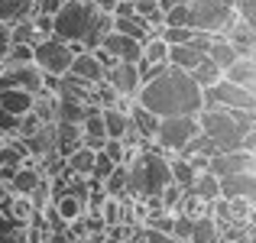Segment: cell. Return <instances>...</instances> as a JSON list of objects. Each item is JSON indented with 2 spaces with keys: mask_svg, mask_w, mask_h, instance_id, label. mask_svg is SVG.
Returning a JSON list of instances; mask_svg holds the SVG:
<instances>
[{
  "mask_svg": "<svg viewBox=\"0 0 256 243\" xmlns=\"http://www.w3.org/2000/svg\"><path fill=\"white\" fill-rule=\"evenodd\" d=\"M198 126L218 150H240V136L246 133L237 126V120H234V114L227 107H201Z\"/></svg>",
  "mask_w": 256,
  "mask_h": 243,
  "instance_id": "cell-3",
  "label": "cell"
},
{
  "mask_svg": "<svg viewBox=\"0 0 256 243\" xmlns=\"http://www.w3.org/2000/svg\"><path fill=\"white\" fill-rule=\"evenodd\" d=\"M204 56H208V58H211V62H214V65H218V68H220V72H224V68H227V65H230V62H234V58H237V49H234V46H230V42H227V39H224V36H214V39H211V46H208V52H204Z\"/></svg>",
  "mask_w": 256,
  "mask_h": 243,
  "instance_id": "cell-24",
  "label": "cell"
},
{
  "mask_svg": "<svg viewBox=\"0 0 256 243\" xmlns=\"http://www.w3.org/2000/svg\"><path fill=\"white\" fill-rule=\"evenodd\" d=\"M220 198H256V172H237L218 178Z\"/></svg>",
  "mask_w": 256,
  "mask_h": 243,
  "instance_id": "cell-13",
  "label": "cell"
},
{
  "mask_svg": "<svg viewBox=\"0 0 256 243\" xmlns=\"http://www.w3.org/2000/svg\"><path fill=\"white\" fill-rule=\"evenodd\" d=\"M68 75L82 78V81H88V84H98V81H104V65L98 62V56H94L91 49H78L75 56H72Z\"/></svg>",
  "mask_w": 256,
  "mask_h": 243,
  "instance_id": "cell-12",
  "label": "cell"
},
{
  "mask_svg": "<svg viewBox=\"0 0 256 243\" xmlns=\"http://www.w3.org/2000/svg\"><path fill=\"white\" fill-rule=\"evenodd\" d=\"M32 98H36V94L26 91V88H0V107H4L6 114H13V117H20V114L30 110Z\"/></svg>",
  "mask_w": 256,
  "mask_h": 243,
  "instance_id": "cell-19",
  "label": "cell"
},
{
  "mask_svg": "<svg viewBox=\"0 0 256 243\" xmlns=\"http://www.w3.org/2000/svg\"><path fill=\"white\" fill-rule=\"evenodd\" d=\"M220 78L234 81V84H244V88H253V91H256V62H253V56H237L224 72H220Z\"/></svg>",
  "mask_w": 256,
  "mask_h": 243,
  "instance_id": "cell-15",
  "label": "cell"
},
{
  "mask_svg": "<svg viewBox=\"0 0 256 243\" xmlns=\"http://www.w3.org/2000/svg\"><path fill=\"white\" fill-rule=\"evenodd\" d=\"M91 107H98V104H84V100H72V98H56L52 124H56V120H62V124H82Z\"/></svg>",
  "mask_w": 256,
  "mask_h": 243,
  "instance_id": "cell-20",
  "label": "cell"
},
{
  "mask_svg": "<svg viewBox=\"0 0 256 243\" xmlns=\"http://www.w3.org/2000/svg\"><path fill=\"white\" fill-rule=\"evenodd\" d=\"M100 188H104L107 194H124L126 192V166L124 162H117V166L110 168V175L100 182Z\"/></svg>",
  "mask_w": 256,
  "mask_h": 243,
  "instance_id": "cell-29",
  "label": "cell"
},
{
  "mask_svg": "<svg viewBox=\"0 0 256 243\" xmlns=\"http://www.w3.org/2000/svg\"><path fill=\"white\" fill-rule=\"evenodd\" d=\"M201 107H227V110H234V107H250V110H256V91L220 78L218 84L201 91Z\"/></svg>",
  "mask_w": 256,
  "mask_h": 243,
  "instance_id": "cell-7",
  "label": "cell"
},
{
  "mask_svg": "<svg viewBox=\"0 0 256 243\" xmlns=\"http://www.w3.org/2000/svg\"><path fill=\"white\" fill-rule=\"evenodd\" d=\"M98 46L110 58H117V62H140V56H143V42L133 39V36H126V32H117V30L104 32Z\"/></svg>",
  "mask_w": 256,
  "mask_h": 243,
  "instance_id": "cell-10",
  "label": "cell"
},
{
  "mask_svg": "<svg viewBox=\"0 0 256 243\" xmlns=\"http://www.w3.org/2000/svg\"><path fill=\"white\" fill-rule=\"evenodd\" d=\"M42 178V172H39L32 162H23V166H16L10 172V178H6V188L10 192H16V194H30L32 188H36V182Z\"/></svg>",
  "mask_w": 256,
  "mask_h": 243,
  "instance_id": "cell-18",
  "label": "cell"
},
{
  "mask_svg": "<svg viewBox=\"0 0 256 243\" xmlns=\"http://www.w3.org/2000/svg\"><path fill=\"white\" fill-rule=\"evenodd\" d=\"M166 56H169V42H166L162 36H146L143 39V56L140 58H146V62H166Z\"/></svg>",
  "mask_w": 256,
  "mask_h": 243,
  "instance_id": "cell-28",
  "label": "cell"
},
{
  "mask_svg": "<svg viewBox=\"0 0 256 243\" xmlns=\"http://www.w3.org/2000/svg\"><path fill=\"white\" fill-rule=\"evenodd\" d=\"M240 150H246V152H256V130H246L244 136H240Z\"/></svg>",
  "mask_w": 256,
  "mask_h": 243,
  "instance_id": "cell-33",
  "label": "cell"
},
{
  "mask_svg": "<svg viewBox=\"0 0 256 243\" xmlns=\"http://www.w3.org/2000/svg\"><path fill=\"white\" fill-rule=\"evenodd\" d=\"M188 75H192V81L201 88V91H204V88H211V84H218V81H220V68H218V65H214L211 58L204 56V58H201V62L194 65L192 72H188Z\"/></svg>",
  "mask_w": 256,
  "mask_h": 243,
  "instance_id": "cell-26",
  "label": "cell"
},
{
  "mask_svg": "<svg viewBox=\"0 0 256 243\" xmlns=\"http://www.w3.org/2000/svg\"><path fill=\"white\" fill-rule=\"evenodd\" d=\"M192 243H218V224H214L211 214H201V218L192 220V234H188Z\"/></svg>",
  "mask_w": 256,
  "mask_h": 243,
  "instance_id": "cell-25",
  "label": "cell"
},
{
  "mask_svg": "<svg viewBox=\"0 0 256 243\" xmlns=\"http://www.w3.org/2000/svg\"><path fill=\"white\" fill-rule=\"evenodd\" d=\"M230 20H234V6L220 4V0H192L188 4V26L192 30H204L220 36Z\"/></svg>",
  "mask_w": 256,
  "mask_h": 243,
  "instance_id": "cell-6",
  "label": "cell"
},
{
  "mask_svg": "<svg viewBox=\"0 0 256 243\" xmlns=\"http://www.w3.org/2000/svg\"><path fill=\"white\" fill-rule=\"evenodd\" d=\"M234 13H237L240 20H246V23L256 26V0H234Z\"/></svg>",
  "mask_w": 256,
  "mask_h": 243,
  "instance_id": "cell-32",
  "label": "cell"
},
{
  "mask_svg": "<svg viewBox=\"0 0 256 243\" xmlns=\"http://www.w3.org/2000/svg\"><path fill=\"white\" fill-rule=\"evenodd\" d=\"M185 192L198 194V198H204V201L218 198V194H220V188H218V175H214V172H208V168H204V172H194L192 185H188Z\"/></svg>",
  "mask_w": 256,
  "mask_h": 243,
  "instance_id": "cell-23",
  "label": "cell"
},
{
  "mask_svg": "<svg viewBox=\"0 0 256 243\" xmlns=\"http://www.w3.org/2000/svg\"><path fill=\"white\" fill-rule=\"evenodd\" d=\"M6 46H10V23H0V58H4Z\"/></svg>",
  "mask_w": 256,
  "mask_h": 243,
  "instance_id": "cell-34",
  "label": "cell"
},
{
  "mask_svg": "<svg viewBox=\"0 0 256 243\" xmlns=\"http://www.w3.org/2000/svg\"><path fill=\"white\" fill-rule=\"evenodd\" d=\"M91 20H94L91 0H62V6L52 13V36L65 39V42H82Z\"/></svg>",
  "mask_w": 256,
  "mask_h": 243,
  "instance_id": "cell-2",
  "label": "cell"
},
{
  "mask_svg": "<svg viewBox=\"0 0 256 243\" xmlns=\"http://www.w3.org/2000/svg\"><path fill=\"white\" fill-rule=\"evenodd\" d=\"M198 114H172V117H159V126L152 133V143L169 156V152H178L188 140L198 133Z\"/></svg>",
  "mask_w": 256,
  "mask_h": 243,
  "instance_id": "cell-5",
  "label": "cell"
},
{
  "mask_svg": "<svg viewBox=\"0 0 256 243\" xmlns=\"http://www.w3.org/2000/svg\"><path fill=\"white\" fill-rule=\"evenodd\" d=\"M136 100L150 107L156 117H172V114H198L201 110V88L192 81V75L182 68H169L162 75L140 84Z\"/></svg>",
  "mask_w": 256,
  "mask_h": 243,
  "instance_id": "cell-1",
  "label": "cell"
},
{
  "mask_svg": "<svg viewBox=\"0 0 256 243\" xmlns=\"http://www.w3.org/2000/svg\"><path fill=\"white\" fill-rule=\"evenodd\" d=\"M201 58H204V49H198L194 42H175V46H169L166 62L175 65V68H182V72H192Z\"/></svg>",
  "mask_w": 256,
  "mask_h": 243,
  "instance_id": "cell-16",
  "label": "cell"
},
{
  "mask_svg": "<svg viewBox=\"0 0 256 243\" xmlns=\"http://www.w3.org/2000/svg\"><path fill=\"white\" fill-rule=\"evenodd\" d=\"M52 136H56V152H58V156H68L72 150L82 146V126L56 120V124H52Z\"/></svg>",
  "mask_w": 256,
  "mask_h": 243,
  "instance_id": "cell-17",
  "label": "cell"
},
{
  "mask_svg": "<svg viewBox=\"0 0 256 243\" xmlns=\"http://www.w3.org/2000/svg\"><path fill=\"white\" fill-rule=\"evenodd\" d=\"M234 224H253L256 220V198H227Z\"/></svg>",
  "mask_w": 256,
  "mask_h": 243,
  "instance_id": "cell-27",
  "label": "cell"
},
{
  "mask_svg": "<svg viewBox=\"0 0 256 243\" xmlns=\"http://www.w3.org/2000/svg\"><path fill=\"white\" fill-rule=\"evenodd\" d=\"M208 172L220 175H237V172H256V152L246 150H218L208 156Z\"/></svg>",
  "mask_w": 256,
  "mask_h": 243,
  "instance_id": "cell-8",
  "label": "cell"
},
{
  "mask_svg": "<svg viewBox=\"0 0 256 243\" xmlns=\"http://www.w3.org/2000/svg\"><path fill=\"white\" fill-rule=\"evenodd\" d=\"M78 49H84L82 42H65L58 36H42L36 46H32V62H36L39 72L46 75H65L72 65V56Z\"/></svg>",
  "mask_w": 256,
  "mask_h": 243,
  "instance_id": "cell-4",
  "label": "cell"
},
{
  "mask_svg": "<svg viewBox=\"0 0 256 243\" xmlns=\"http://www.w3.org/2000/svg\"><path fill=\"white\" fill-rule=\"evenodd\" d=\"M104 81L120 94V98H136L140 91V72H136V62H110L104 68Z\"/></svg>",
  "mask_w": 256,
  "mask_h": 243,
  "instance_id": "cell-9",
  "label": "cell"
},
{
  "mask_svg": "<svg viewBox=\"0 0 256 243\" xmlns=\"http://www.w3.org/2000/svg\"><path fill=\"white\" fill-rule=\"evenodd\" d=\"M36 13V0H0V23H16Z\"/></svg>",
  "mask_w": 256,
  "mask_h": 243,
  "instance_id": "cell-21",
  "label": "cell"
},
{
  "mask_svg": "<svg viewBox=\"0 0 256 243\" xmlns=\"http://www.w3.org/2000/svg\"><path fill=\"white\" fill-rule=\"evenodd\" d=\"M26 62H32V46L26 42H10L4 58H0V65H26Z\"/></svg>",
  "mask_w": 256,
  "mask_h": 243,
  "instance_id": "cell-30",
  "label": "cell"
},
{
  "mask_svg": "<svg viewBox=\"0 0 256 243\" xmlns=\"http://www.w3.org/2000/svg\"><path fill=\"white\" fill-rule=\"evenodd\" d=\"M114 30H117V32H126V36L140 39V42H143L146 36H152V30L146 26V20L140 16V13H130V16H114Z\"/></svg>",
  "mask_w": 256,
  "mask_h": 243,
  "instance_id": "cell-22",
  "label": "cell"
},
{
  "mask_svg": "<svg viewBox=\"0 0 256 243\" xmlns=\"http://www.w3.org/2000/svg\"><path fill=\"white\" fill-rule=\"evenodd\" d=\"M220 36L237 49V56H253V52H256V26L246 23V20H240L237 13H234V20L224 26Z\"/></svg>",
  "mask_w": 256,
  "mask_h": 243,
  "instance_id": "cell-11",
  "label": "cell"
},
{
  "mask_svg": "<svg viewBox=\"0 0 256 243\" xmlns=\"http://www.w3.org/2000/svg\"><path fill=\"white\" fill-rule=\"evenodd\" d=\"M117 166V162H114L110 156H107L104 150H98L94 152V166H91V178H98V182H104L107 175H110V168Z\"/></svg>",
  "mask_w": 256,
  "mask_h": 243,
  "instance_id": "cell-31",
  "label": "cell"
},
{
  "mask_svg": "<svg viewBox=\"0 0 256 243\" xmlns=\"http://www.w3.org/2000/svg\"><path fill=\"white\" fill-rule=\"evenodd\" d=\"M126 117H130V126L136 130V136L140 140H152V133H156V126H159V117L150 110V107H143L136 98L126 104Z\"/></svg>",
  "mask_w": 256,
  "mask_h": 243,
  "instance_id": "cell-14",
  "label": "cell"
}]
</instances>
